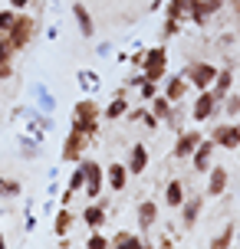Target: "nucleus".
Wrapping results in <instances>:
<instances>
[{
	"label": "nucleus",
	"instance_id": "f257e3e1",
	"mask_svg": "<svg viewBox=\"0 0 240 249\" xmlns=\"http://www.w3.org/2000/svg\"><path fill=\"white\" fill-rule=\"evenodd\" d=\"M99 118H102V108L96 105V102L92 99H79L76 108H73V124H69V128L82 131L86 138H96L99 135Z\"/></svg>",
	"mask_w": 240,
	"mask_h": 249
},
{
	"label": "nucleus",
	"instance_id": "f03ea898",
	"mask_svg": "<svg viewBox=\"0 0 240 249\" xmlns=\"http://www.w3.org/2000/svg\"><path fill=\"white\" fill-rule=\"evenodd\" d=\"M37 30H40V23L33 20V17H26V13H17V20H13V26L3 33V36L10 39V46L17 53L20 50H26L30 43H33V36H37Z\"/></svg>",
	"mask_w": 240,
	"mask_h": 249
},
{
	"label": "nucleus",
	"instance_id": "7ed1b4c3",
	"mask_svg": "<svg viewBox=\"0 0 240 249\" xmlns=\"http://www.w3.org/2000/svg\"><path fill=\"white\" fill-rule=\"evenodd\" d=\"M164 72H168V50H164V46H152V50H145L141 79H148V82H161Z\"/></svg>",
	"mask_w": 240,
	"mask_h": 249
},
{
	"label": "nucleus",
	"instance_id": "20e7f679",
	"mask_svg": "<svg viewBox=\"0 0 240 249\" xmlns=\"http://www.w3.org/2000/svg\"><path fill=\"white\" fill-rule=\"evenodd\" d=\"M217 108H220V99H217L211 89H201L188 115H191V122H198V124H201V122H211V118L217 115Z\"/></svg>",
	"mask_w": 240,
	"mask_h": 249
},
{
	"label": "nucleus",
	"instance_id": "39448f33",
	"mask_svg": "<svg viewBox=\"0 0 240 249\" xmlns=\"http://www.w3.org/2000/svg\"><path fill=\"white\" fill-rule=\"evenodd\" d=\"M79 167H82V174H86V184H82V194H86L89 200H96L105 190V167L96 161H79Z\"/></svg>",
	"mask_w": 240,
	"mask_h": 249
},
{
	"label": "nucleus",
	"instance_id": "423d86ee",
	"mask_svg": "<svg viewBox=\"0 0 240 249\" xmlns=\"http://www.w3.org/2000/svg\"><path fill=\"white\" fill-rule=\"evenodd\" d=\"M181 75L191 82V89H198V92H201V89H211V86H214L217 69L211 66V62H191V66H188Z\"/></svg>",
	"mask_w": 240,
	"mask_h": 249
},
{
	"label": "nucleus",
	"instance_id": "0eeeda50",
	"mask_svg": "<svg viewBox=\"0 0 240 249\" xmlns=\"http://www.w3.org/2000/svg\"><path fill=\"white\" fill-rule=\"evenodd\" d=\"M86 148H89V138L82 135V131H76V128H69V138L63 141V161L66 164H79L82 154H86Z\"/></svg>",
	"mask_w": 240,
	"mask_h": 249
},
{
	"label": "nucleus",
	"instance_id": "6e6552de",
	"mask_svg": "<svg viewBox=\"0 0 240 249\" xmlns=\"http://www.w3.org/2000/svg\"><path fill=\"white\" fill-rule=\"evenodd\" d=\"M214 151H217V144L211 141V138H201V144L194 148V154H191L188 161H191V167L198 171V174H204V171H211L214 167Z\"/></svg>",
	"mask_w": 240,
	"mask_h": 249
},
{
	"label": "nucleus",
	"instance_id": "1a4fd4ad",
	"mask_svg": "<svg viewBox=\"0 0 240 249\" xmlns=\"http://www.w3.org/2000/svg\"><path fill=\"white\" fill-rule=\"evenodd\" d=\"M201 131H181L178 135V141H175V148H171V158L175 161H188L191 154H194V148L201 144Z\"/></svg>",
	"mask_w": 240,
	"mask_h": 249
},
{
	"label": "nucleus",
	"instance_id": "9d476101",
	"mask_svg": "<svg viewBox=\"0 0 240 249\" xmlns=\"http://www.w3.org/2000/svg\"><path fill=\"white\" fill-rule=\"evenodd\" d=\"M211 141L224 151H237L240 148V124H217Z\"/></svg>",
	"mask_w": 240,
	"mask_h": 249
},
{
	"label": "nucleus",
	"instance_id": "9b49d317",
	"mask_svg": "<svg viewBox=\"0 0 240 249\" xmlns=\"http://www.w3.org/2000/svg\"><path fill=\"white\" fill-rule=\"evenodd\" d=\"M227 184H230L227 167H224V164H214V167L207 171V197H220V194L227 190Z\"/></svg>",
	"mask_w": 240,
	"mask_h": 249
},
{
	"label": "nucleus",
	"instance_id": "f8f14e48",
	"mask_svg": "<svg viewBox=\"0 0 240 249\" xmlns=\"http://www.w3.org/2000/svg\"><path fill=\"white\" fill-rule=\"evenodd\" d=\"M125 184H128V167L125 164H109L105 167V187L119 194V190H125Z\"/></svg>",
	"mask_w": 240,
	"mask_h": 249
},
{
	"label": "nucleus",
	"instance_id": "ddd939ff",
	"mask_svg": "<svg viewBox=\"0 0 240 249\" xmlns=\"http://www.w3.org/2000/svg\"><path fill=\"white\" fill-rule=\"evenodd\" d=\"M201 207H204V200H201V197H184V203L178 207V210H181V223H184V230H191V226L198 223V216H201Z\"/></svg>",
	"mask_w": 240,
	"mask_h": 249
},
{
	"label": "nucleus",
	"instance_id": "4468645a",
	"mask_svg": "<svg viewBox=\"0 0 240 249\" xmlns=\"http://www.w3.org/2000/svg\"><path fill=\"white\" fill-rule=\"evenodd\" d=\"M128 174H145V167H148V148H145V141L139 144H132V154H128Z\"/></svg>",
	"mask_w": 240,
	"mask_h": 249
},
{
	"label": "nucleus",
	"instance_id": "2eb2a0df",
	"mask_svg": "<svg viewBox=\"0 0 240 249\" xmlns=\"http://www.w3.org/2000/svg\"><path fill=\"white\" fill-rule=\"evenodd\" d=\"M188 89H191V82L188 79H184V75H171V79H168V86H164V99L171 102V105H175V102H181L184 99V95H188Z\"/></svg>",
	"mask_w": 240,
	"mask_h": 249
},
{
	"label": "nucleus",
	"instance_id": "dca6fc26",
	"mask_svg": "<svg viewBox=\"0 0 240 249\" xmlns=\"http://www.w3.org/2000/svg\"><path fill=\"white\" fill-rule=\"evenodd\" d=\"M73 17H76L79 33H82V36H86V39L96 36V23H92V13H89L86 3H76V7H73Z\"/></svg>",
	"mask_w": 240,
	"mask_h": 249
},
{
	"label": "nucleus",
	"instance_id": "f3484780",
	"mask_svg": "<svg viewBox=\"0 0 240 249\" xmlns=\"http://www.w3.org/2000/svg\"><path fill=\"white\" fill-rule=\"evenodd\" d=\"M125 112H128L125 95H122V92H115V99L102 108V118H105V122H119V118H125Z\"/></svg>",
	"mask_w": 240,
	"mask_h": 249
},
{
	"label": "nucleus",
	"instance_id": "a211bd4d",
	"mask_svg": "<svg viewBox=\"0 0 240 249\" xmlns=\"http://www.w3.org/2000/svg\"><path fill=\"white\" fill-rule=\"evenodd\" d=\"M109 249H148L145 246V239L135 236V233H115L109 239Z\"/></svg>",
	"mask_w": 240,
	"mask_h": 249
},
{
	"label": "nucleus",
	"instance_id": "6ab92c4d",
	"mask_svg": "<svg viewBox=\"0 0 240 249\" xmlns=\"http://www.w3.org/2000/svg\"><path fill=\"white\" fill-rule=\"evenodd\" d=\"M155 223H158V203H155V200L139 203V226L141 230H152Z\"/></svg>",
	"mask_w": 240,
	"mask_h": 249
},
{
	"label": "nucleus",
	"instance_id": "aec40b11",
	"mask_svg": "<svg viewBox=\"0 0 240 249\" xmlns=\"http://www.w3.org/2000/svg\"><path fill=\"white\" fill-rule=\"evenodd\" d=\"M82 223L89 230H102V223H105V207L102 203H89L86 210H82Z\"/></svg>",
	"mask_w": 240,
	"mask_h": 249
},
{
	"label": "nucleus",
	"instance_id": "412c9836",
	"mask_svg": "<svg viewBox=\"0 0 240 249\" xmlns=\"http://www.w3.org/2000/svg\"><path fill=\"white\" fill-rule=\"evenodd\" d=\"M230 89H234V72H230V69H217L211 92H214L217 99H224V95H230Z\"/></svg>",
	"mask_w": 240,
	"mask_h": 249
},
{
	"label": "nucleus",
	"instance_id": "4be33fe9",
	"mask_svg": "<svg viewBox=\"0 0 240 249\" xmlns=\"http://www.w3.org/2000/svg\"><path fill=\"white\" fill-rule=\"evenodd\" d=\"M73 223H76V216L69 213V207H63V210L56 213V220H53V233L60 239H66L69 236V230H73Z\"/></svg>",
	"mask_w": 240,
	"mask_h": 249
},
{
	"label": "nucleus",
	"instance_id": "5701e85b",
	"mask_svg": "<svg viewBox=\"0 0 240 249\" xmlns=\"http://www.w3.org/2000/svg\"><path fill=\"white\" fill-rule=\"evenodd\" d=\"M148 112H152L155 118H158V122H171V115H175V112H171V102L164 99L161 92H158V95H155V99L148 102Z\"/></svg>",
	"mask_w": 240,
	"mask_h": 249
},
{
	"label": "nucleus",
	"instance_id": "b1692460",
	"mask_svg": "<svg viewBox=\"0 0 240 249\" xmlns=\"http://www.w3.org/2000/svg\"><path fill=\"white\" fill-rule=\"evenodd\" d=\"M184 197H188V194H184V184H181V180H168V187H164V203L178 210V207L184 203Z\"/></svg>",
	"mask_w": 240,
	"mask_h": 249
},
{
	"label": "nucleus",
	"instance_id": "393cba45",
	"mask_svg": "<svg viewBox=\"0 0 240 249\" xmlns=\"http://www.w3.org/2000/svg\"><path fill=\"white\" fill-rule=\"evenodd\" d=\"M188 3H191V0H168V3H164V13H168L171 20L181 23V20L188 17Z\"/></svg>",
	"mask_w": 240,
	"mask_h": 249
},
{
	"label": "nucleus",
	"instance_id": "a878e982",
	"mask_svg": "<svg viewBox=\"0 0 240 249\" xmlns=\"http://www.w3.org/2000/svg\"><path fill=\"white\" fill-rule=\"evenodd\" d=\"M230 243H234V223L224 226V233H217V236L211 239V246H207V249H230Z\"/></svg>",
	"mask_w": 240,
	"mask_h": 249
},
{
	"label": "nucleus",
	"instance_id": "bb28decb",
	"mask_svg": "<svg viewBox=\"0 0 240 249\" xmlns=\"http://www.w3.org/2000/svg\"><path fill=\"white\" fill-rule=\"evenodd\" d=\"M23 190V184L17 180V177H0V200L3 197H17Z\"/></svg>",
	"mask_w": 240,
	"mask_h": 249
},
{
	"label": "nucleus",
	"instance_id": "cd10ccee",
	"mask_svg": "<svg viewBox=\"0 0 240 249\" xmlns=\"http://www.w3.org/2000/svg\"><path fill=\"white\" fill-rule=\"evenodd\" d=\"M86 249H109V239L102 236L99 230H89V239H86Z\"/></svg>",
	"mask_w": 240,
	"mask_h": 249
},
{
	"label": "nucleus",
	"instance_id": "c85d7f7f",
	"mask_svg": "<svg viewBox=\"0 0 240 249\" xmlns=\"http://www.w3.org/2000/svg\"><path fill=\"white\" fill-rule=\"evenodd\" d=\"M139 92H141V102H152L158 95V82H148V79H141L139 82Z\"/></svg>",
	"mask_w": 240,
	"mask_h": 249
},
{
	"label": "nucleus",
	"instance_id": "c756f323",
	"mask_svg": "<svg viewBox=\"0 0 240 249\" xmlns=\"http://www.w3.org/2000/svg\"><path fill=\"white\" fill-rule=\"evenodd\" d=\"M13 20H17V10H13V7H3V10H0V33H7L13 26Z\"/></svg>",
	"mask_w": 240,
	"mask_h": 249
},
{
	"label": "nucleus",
	"instance_id": "7c9ffc66",
	"mask_svg": "<svg viewBox=\"0 0 240 249\" xmlns=\"http://www.w3.org/2000/svg\"><path fill=\"white\" fill-rule=\"evenodd\" d=\"M13 56H17V50L10 46V39L0 33V62H13Z\"/></svg>",
	"mask_w": 240,
	"mask_h": 249
},
{
	"label": "nucleus",
	"instance_id": "2f4dec72",
	"mask_svg": "<svg viewBox=\"0 0 240 249\" xmlns=\"http://www.w3.org/2000/svg\"><path fill=\"white\" fill-rule=\"evenodd\" d=\"M178 33H181V23H178V20H171V17H164L161 36H164V39H171V36H178Z\"/></svg>",
	"mask_w": 240,
	"mask_h": 249
},
{
	"label": "nucleus",
	"instance_id": "473e14b6",
	"mask_svg": "<svg viewBox=\"0 0 240 249\" xmlns=\"http://www.w3.org/2000/svg\"><path fill=\"white\" fill-rule=\"evenodd\" d=\"M79 82H82V89H92V92H96V89H99V75L96 72H79Z\"/></svg>",
	"mask_w": 240,
	"mask_h": 249
},
{
	"label": "nucleus",
	"instance_id": "72a5a7b5",
	"mask_svg": "<svg viewBox=\"0 0 240 249\" xmlns=\"http://www.w3.org/2000/svg\"><path fill=\"white\" fill-rule=\"evenodd\" d=\"M198 3L207 10V17H211V13H217V10H224V0H198Z\"/></svg>",
	"mask_w": 240,
	"mask_h": 249
},
{
	"label": "nucleus",
	"instance_id": "f704fd0d",
	"mask_svg": "<svg viewBox=\"0 0 240 249\" xmlns=\"http://www.w3.org/2000/svg\"><path fill=\"white\" fill-rule=\"evenodd\" d=\"M139 122H145V128H158V124H161V122H158V118H155L152 112H148V108L141 112V118H139Z\"/></svg>",
	"mask_w": 240,
	"mask_h": 249
},
{
	"label": "nucleus",
	"instance_id": "c9c22d12",
	"mask_svg": "<svg viewBox=\"0 0 240 249\" xmlns=\"http://www.w3.org/2000/svg\"><path fill=\"white\" fill-rule=\"evenodd\" d=\"M0 79H13V62H0Z\"/></svg>",
	"mask_w": 240,
	"mask_h": 249
},
{
	"label": "nucleus",
	"instance_id": "e433bc0d",
	"mask_svg": "<svg viewBox=\"0 0 240 249\" xmlns=\"http://www.w3.org/2000/svg\"><path fill=\"white\" fill-rule=\"evenodd\" d=\"M30 3H33V0H10V7H13L17 13H23L26 7H30Z\"/></svg>",
	"mask_w": 240,
	"mask_h": 249
},
{
	"label": "nucleus",
	"instance_id": "4c0bfd02",
	"mask_svg": "<svg viewBox=\"0 0 240 249\" xmlns=\"http://www.w3.org/2000/svg\"><path fill=\"white\" fill-rule=\"evenodd\" d=\"M0 249H7V239H3V236H0Z\"/></svg>",
	"mask_w": 240,
	"mask_h": 249
},
{
	"label": "nucleus",
	"instance_id": "58836bf2",
	"mask_svg": "<svg viewBox=\"0 0 240 249\" xmlns=\"http://www.w3.org/2000/svg\"><path fill=\"white\" fill-rule=\"evenodd\" d=\"M237 154H240V148H237Z\"/></svg>",
	"mask_w": 240,
	"mask_h": 249
}]
</instances>
